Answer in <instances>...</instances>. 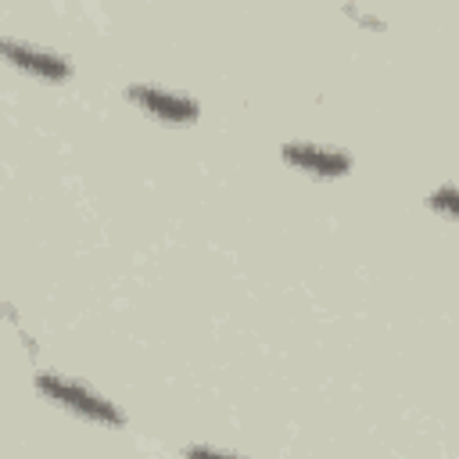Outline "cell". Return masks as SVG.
I'll return each instance as SVG.
<instances>
[{"label": "cell", "mask_w": 459, "mask_h": 459, "mask_svg": "<svg viewBox=\"0 0 459 459\" xmlns=\"http://www.w3.org/2000/svg\"><path fill=\"white\" fill-rule=\"evenodd\" d=\"M344 14H351V18H355L359 25H366V29H377V32L384 29V18H377V14H366V11H359L355 4H344Z\"/></svg>", "instance_id": "cell-6"}, {"label": "cell", "mask_w": 459, "mask_h": 459, "mask_svg": "<svg viewBox=\"0 0 459 459\" xmlns=\"http://www.w3.org/2000/svg\"><path fill=\"white\" fill-rule=\"evenodd\" d=\"M32 387L57 409L86 420V423H100V427H126L129 416L122 405H115L108 394H100L97 387L75 380V377H65V373H54V369H39L32 377Z\"/></svg>", "instance_id": "cell-1"}, {"label": "cell", "mask_w": 459, "mask_h": 459, "mask_svg": "<svg viewBox=\"0 0 459 459\" xmlns=\"http://www.w3.org/2000/svg\"><path fill=\"white\" fill-rule=\"evenodd\" d=\"M126 100L133 108H140L143 115L165 122V126H194L197 115H201V104L190 93L169 90V86H158V82H129Z\"/></svg>", "instance_id": "cell-2"}, {"label": "cell", "mask_w": 459, "mask_h": 459, "mask_svg": "<svg viewBox=\"0 0 459 459\" xmlns=\"http://www.w3.org/2000/svg\"><path fill=\"white\" fill-rule=\"evenodd\" d=\"M423 204H427L430 212H437V215H445V219H455V222H459V183H445V186L430 190Z\"/></svg>", "instance_id": "cell-5"}, {"label": "cell", "mask_w": 459, "mask_h": 459, "mask_svg": "<svg viewBox=\"0 0 459 459\" xmlns=\"http://www.w3.org/2000/svg\"><path fill=\"white\" fill-rule=\"evenodd\" d=\"M0 50L7 57L11 68L32 75V79H47V82H65L72 79V57L61 54V50H50V47H39V43H25V39H14V36H4L0 39Z\"/></svg>", "instance_id": "cell-3"}, {"label": "cell", "mask_w": 459, "mask_h": 459, "mask_svg": "<svg viewBox=\"0 0 459 459\" xmlns=\"http://www.w3.org/2000/svg\"><path fill=\"white\" fill-rule=\"evenodd\" d=\"M280 158L308 176H319V179H337V176H348L351 172V154L348 151H337V147H323V143H312V140H290L280 147Z\"/></svg>", "instance_id": "cell-4"}]
</instances>
